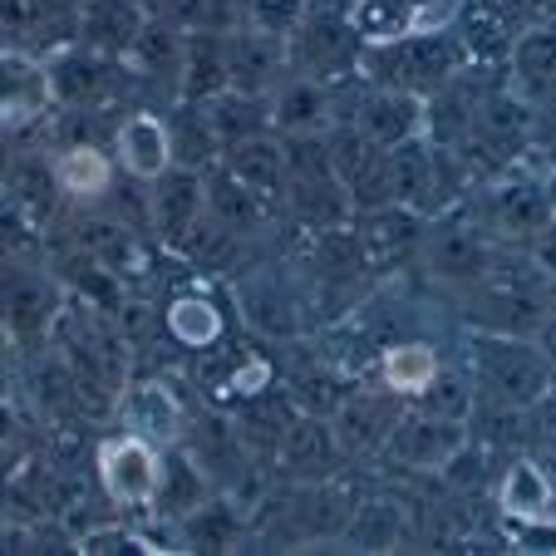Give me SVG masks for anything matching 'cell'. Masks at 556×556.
<instances>
[{
    "instance_id": "cell-1",
    "label": "cell",
    "mask_w": 556,
    "mask_h": 556,
    "mask_svg": "<svg viewBox=\"0 0 556 556\" xmlns=\"http://www.w3.org/2000/svg\"><path fill=\"white\" fill-rule=\"evenodd\" d=\"M472 217L483 222V231L497 247H532L546 242L556 231V207H552V178L536 168L503 163L493 178L472 188Z\"/></svg>"
},
{
    "instance_id": "cell-2",
    "label": "cell",
    "mask_w": 556,
    "mask_h": 556,
    "mask_svg": "<svg viewBox=\"0 0 556 556\" xmlns=\"http://www.w3.org/2000/svg\"><path fill=\"white\" fill-rule=\"evenodd\" d=\"M468 369L483 389V400L497 409H532L556 389V365L536 336H497V330H472L468 336Z\"/></svg>"
},
{
    "instance_id": "cell-3",
    "label": "cell",
    "mask_w": 556,
    "mask_h": 556,
    "mask_svg": "<svg viewBox=\"0 0 556 556\" xmlns=\"http://www.w3.org/2000/svg\"><path fill=\"white\" fill-rule=\"evenodd\" d=\"M369 79L375 85H400L414 94H439L448 79H458L468 54H463L458 35L433 30V35H409V40H389V45H369Z\"/></svg>"
},
{
    "instance_id": "cell-4",
    "label": "cell",
    "mask_w": 556,
    "mask_h": 556,
    "mask_svg": "<svg viewBox=\"0 0 556 556\" xmlns=\"http://www.w3.org/2000/svg\"><path fill=\"white\" fill-rule=\"evenodd\" d=\"M497 256V242L483 231V222L472 217V202L443 207L429 217V237H424L419 266L443 286H478Z\"/></svg>"
},
{
    "instance_id": "cell-5",
    "label": "cell",
    "mask_w": 556,
    "mask_h": 556,
    "mask_svg": "<svg viewBox=\"0 0 556 556\" xmlns=\"http://www.w3.org/2000/svg\"><path fill=\"white\" fill-rule=\"evenodd\" d=\"M163 453L157 443L138 439V433H114V439L99 443L94 453V472H99V488L114 507L124 513H148L157 507V488H163Z\"/></svg>"
},
{
    "instance_id": "cell-6",
    "label": "cell",
    "mask_w": 556,
    "mask_h": 556,
    "mask_svg": "<svg viewBox=\"0 0 556 556\" xmlns=\"http://www.w3.org/2000/svg\"><path fill=\"white\" fill-rule=\"evenodd\" d=\"M355 231H359V252H365L369 281H389V276H400L404 266L424 256L429 217L404 207V202H384V207L355 212Z\"/></svg>"
},
{
    "instance_id": "cell-7",
    "label": "cell",
    "mask_w": 556,
    "mask_h": 556,
    "mask_svg": "<svg viewBox=\"0 0 556 556\" xmlns=\"http://www.w3.org/2000/svg\"><path fill=\"white\" fill-rule=\"evenodd\" d=\"M468 443H472V433H468L463 419H443V414H429V409H409L400 419V429L389 433L384 458L400 463V468H409V472H443Z\"/></svg>"
},
{
    "instance_id": "cell-8",
    "label": "cell",
    "mask_w": 556,
    "mask_h": 556,
    "mask_svg": "<svg viewBox=\"0 0 556 556\" xmlns=\"http://www.w3.org/2000/svg\"><path fill=\"white\" fill-rule=\"evenodd\" d=\"M345 443H340L336 424L330 414H295V424L286 429L281 448H276V472H281L286 483H330L345 463Z\"/></svg>"
},
{
    "instance_id": "cell-9",
    "label": "cell",
    "mask_w": 556,
    "mask_h": 556,
    "mask_svg": "<svg viewBox=\"0 0 556 556\" xmlns=\"http://www.w3.org/2000/svg\"><path fill=\"white\" fill-rule=\"evenodd\" d=\"M409 400H400L394 389H345V400L330 409V424H336L340 443H345L350 458H375L384 453L389 433L400 429V419Z\"/></svg>"
},
{
    "instance_id": "cell-10",
    "label": "cell",
    "mask_w": 556,
    "mask_h": 556,
    "mask_svg": "<svg viewBox=\"0 0 556 556\" xmlns=\"http://www.w3.org/2000/svg\"><path fill=\"white\" fill-rule=\"evenodd\" d=\"M532 128H536V99H527L513 85H493L478 99V118H472V134L463 148H488L503 163H517L522 148L532 143Z\"/></svg>"
},
{
    "instance_id": "cell-11",
    "label": "cell",
    "mask_w": 556,
    "mask_h": 556,
    "mask_svg": "<svg viewBox=\"0 0 556 556\" xmlns=\"http://www.w3.org/2000/svg\"><path fill=\"white\" fill-rule=\"evenodd\" d=\"M350 124H355L369 143L400 148L424 134V124H429V99L414 94V89H400V85H375L355 99Z\"/></svg>"
},
{
    "instance_id": "cell-12",
    "label": "cell",
    "mask_w": 556,
    "mask_h": 556,
    "mask_svg": "<svg viewBox=\"0 0 556 556\" xmlns=\"http://www.w3.org/2000/svg\"><path fill=\"white\" fill-rule=\"evenodd\" d=\"M114 153H118V168H124L128 178L148 182V188L168 168H178L173 124L163 114H153V109H134V114L114 128Z\"/></svg>"
},
{
    "instance_id": "cell-13",
    "label": "cell",
    "mask_w": 556,
    "mask_h": 556,
    "mask_svg": "<svg viewBox=\"0 0 556 556\" xmlns=\"http://www.w3.org/2000/svg\"><path fill=\"white\" fill-rule=\"evenodd\" d=\"M237 305L242 320L266 340H295L305 330V305L301 295L286 286V276L276 271H247L237 281Z\"/></svg>"
},
{
    "instance_id": "cell-14",
    "label": "cell",
    "mask_w": 556,
    "mask_h": 556,
    "mask_svg": "<svg viewBox=\"0 0 556 556\" xmlns=\"http://www.w3.org/2000/svg\"><path fill=\"white\" fill-rule=\"evenodd\" d=\"M340 124L336 94H330L326 79H315L305 70H291L281 85L271 89V128L281 138L291 134H326Z\"/></svg>"
},
{
    "instance_id": "cell-15",
    "label": "cell",
    "mask_w": 556,
    "mask_h": 556,
    "mask_svg": "<svg viewBox=\"0 0 556 556\" xmlns=\"http://www.w3.org/2000/svg\"><path fill=\"white\" fill-rule=\"evenodd\" d=\"M202 217H207V173L178 163L153 182V231L168 247L188 242Z\"/></svg>"
},
{
    "instance_id": "cell-16",
    "label": "cell",
    "mask_w": 556,
    "mask_h": 556,
    "mask_svg": "<svg viewBox=\"0 0 556 556\" xmlns=\"http://www.w3.org/2000/svg\"><path fill=\"white\" fill-rule=\"evenodd\" d=\"M350 21H355L365 45H389V40H409V35L443 30L448 5L443 0H359Z\"/></svg>"
},
{
    "instance_id": "cell-17",
    "label": "cell",
    "mask_w": 556,
    "mask_h": 556,
    "mask_svg": "<svg viewBox=\"0 0 556 556\" xmlns=\"http://www.w3.org/2000/svg\"><path fill=\"white\" fill-rule=\"evenodd\" d=\"M295 64L315 79H345L355 74V64H365V40H359L355 21H315L301 30V45H295Z\"/></svg>"
},
{
    "instance_id": "cell-18",
    "label": "cell",
    "mask_w": 556,
    "mask_h": 556,
    "mask_svg": "<svg viewBox=\"0 0 556 556\" xmlns=\"http://www.w3.org/2000/svg\"><path fill=\"white\" fill-rule=\"evenodd\" d=\"M227 70H231V89L271 99V89L281 85L286 74H291L281 35H276V30H242V35H231V40H227Z\"/></svg>"
},
{
    "instance_id": "cell-19",
    "label": "cell",
    "mask_w": 556,
    "mask_h": 556,
    "mask_svg": "<svg viewBox=\"0 0 556 556\" xmlns=\"http://www.w3.org/2000/svg\"><path fill=\"white\" fill-rule=\"evenodd\" d=\"M222 168L237 173L252 192H262L266 202H286V182H291V163H286V138L276 128L252 134L242 143H231L222 153Z\"/></svg>"
},
{
    "instance_id": "cell-20",
    "label": "cell",
    "mask_w": 556,
    "mask_h": 556,
    "mask_svg": "<svg viewBox=\"0 0 556 556\" xmlns=\"http://www.w3.org/2000/svg\"><path fill=\"white\" fill-rule=\"evenodd\" d=\"M54 94V74L45 64H35L30 54L5 50L0 60V114H5V128H25L50 109Z\"/></svg>"
},
{
    "instance_id": "cell-21",
    "label": "cell",
    "mask_w": 556,
    "mask_h": 556,
    "mask_svg": "<svg viewBox=\"0 0 556 556\" xmlns=\"http://www.w3.org/2000/svg\"><path fill=\"white\" fill-rule=\"evenodd\" d=\"M118 419H124L128 433L157 443V448H173V443H182V429H188L178 394H173L168 384H157V379L128 389L124 400H118Z\"/></svg>"
},
{
    "instance_id": "cell-22",
    "label": "cell",
    "mask_w": 556,
    "mask_h": 556,
    "mask_svg": "<svg viewBox=\"0 0 556 556\" xmlns=\"http://www.w3.org/2000/svg\"><path fill=\"white\" fill-rule=\"evenodd\" d=\"M439 369H443V355H439V345H429V340H389V345L375 355L379 384L394 389V394L409 404L424 400V389L439 379Z\"/></svg>"
},
{
    "instance_id": "cell-23",
    "label": "cell",
    "mask_w": 556,
    "mask_h": 556,
    "mask_svg": "<svg viewBox=\"0 0 556 556\" xmlns=\"http://www.w3.org/2000/svg\"><path fill=\"white\" fill-rule=\"evenodd\" d=\"M497 507L507 522H552L556 517V488L536 458H513L497 478Z\"/></svg>"
},
{
    "instance_id": "cell-24",
    "label": "cell",
    "mask_w": 556,
    "mask_h": 556,
    "mask_svg": "<svg viewBox=\"0 0 556 556\" xmlns=\"http://www.w3.org/2000/svg\"><path fill=\"white\" fill-rule=\"evenodd\" d=\"M389 173H394V202L424 212V217L439 212V153L424 134L389 148Z\"/></svg>"
},
{
    "instance_id": "cell-25",
    "label": "cell",
    "mask_w": 556,
    "mask_h": 556,
    "mask_svg": "<svg viewBox=\"0 0 556 556\" xmlns=\"http://www.w3.org/2000/svg\"><path fill=\"white\" fill-rule=\"evenodd\" d=\"M286 207L301 222L305 231H326V227H345L355 222V198L345 192V182L336 173H320V178H291L286 182Z\"/></svg>"
},
{
    "instance_id": "cell-26",
    "label": "cell",
    "mask_w": 556,
    "mask_h": 556,
    "mask_svg": "<svg viewBox=\"0 0 556 556\" xmlns=\"http://www.w3.org/2000/svg\"><path fill=\"white\" fill-rule=\"evenodd\" d=\"M60 311V286L54 276L30 271V266H11L5 271V326L15 336H40Z\"/></svg>"
},
{
    "instance_id": "cell-27",
    "label": "cell",
    "mask_w": 556,
    "mask_h": 556,
    "mask_svg": "<svg viewBox=\"0 0 556 556\" xmlns=\"http://www.w3.org/2000/svg\"><path fill=\"white\" fill-rule=\"evenodd\" d=\"M163 326H168V340L178 350H192V355H207V350L222 345V330H227V315L212 301L207 291H178L163 311Z\"/></svg>"
},
{
    "instance_id": "cell-28",
    "label": "cell",
    "mask_w": 556,
    "mask_h": 556,
    "mask_svg": "<svg viewBox=\"0 0 556 556\" xmlns=\"http://www.w3.org/2000/svg\"><path fill=\"white\" fill-rule=\"evenodd\" d=\"M276 202H266L262 192H252L237 173H227L217 163V168H207V212L222 222V227H231L237 237H256V231L266 227V217H271Z\"/></svg>"
},
{
    "instance_id": "cell-29",
    "label": "cell",
    "mask_w": 556,
    "mask_h": 556,
    "mask_svg": "<svg viewBox=\"0 0 556 556\" xmlns=\"http://www.w3.org/2000/svg\"><path fill=\"white\" fill-rule=\"evenodd\" d=\"M222 89H231V70H227V40H217V30H202L188 40L182 50V79H178V99L188 104H207Z\"/></svg>"
},
{
    "instance_id": "cell-30",
    "label": "cell",
    "mask_w": 556,
    "mask_h": 556,
    "mask_svg": "<svg viewBox=\"0 0 556 556\" xmlns=\"http://www.w3.org/2000/svg\"><path fill=\"white\" fill-rule=\"evenodd\" d=\"M54 178H60V192L70 202H99L114 188V163L94 143H70L54 157Z\"/></svg>"
},
{
    "instance_id": "cell-31",
    "label": "cell",
    "mask_w": 556,
    "mask_h": 556,
    "mask_svg": "<svg viewBox=\"0 0 556 556\" xmlns=\"http://www.w3.org/2000/svg\"><path fill=\"white\" fill-rule=\"evenodd\" d=\"M340 542H350L355 552H400L404 546V507L389 497H359L350 513Z\"/></svg>"
},
{
    "instance_id": "cell-32",
    "label": "cell",
    "mask_w": 556,
    "mask_h": 556,
    "mask_svg": "<svg viewBox=\"0 0 556 556\" xmlns=\"http://www.w3.org/2000/svg\"><path fill=\"white\" fill-rule=\"evenodd\" d=\"M207 497H212L207 468H202V463L192 458L182 443H173V448L163 453V488H157V507H163V513H173L182 522V517H188L192 507H202Z\"/></svg>"
},
{
    "instance_id": "cell-33",
    "label": "cell",
    "mask_w": 556,
    "mask_h": 556,
    "mask_svg": "<svg viewBox=\"0 0 556 556\" xmlns=\"http://www.w3.org/2000/svg\"><path fill=\"white\" fill-rule=\"evenodd\" d=\"M513 89H522L527 99H542L556 85V25L527 30L513 40Z\"/></svg>"
},
{
    "instance_id": "cell-34",
    "label": "cell",
    "mask_w": 556,
    "mask_h": 556,
    "mask_svg": "<svg viewBox=\"0 0 556 556\" xmlns=\"http://www.w3.org/2000/svg\"><path fill=\"white\" fill-rule=\"evenodd\" d=\"M178 527H182L188 552H231V546L242 542V532H247L237 503H227V497H207V503L192 507Z\"/></svg>"
},
{
    "instance_id": "cell-35",
    "label": "cell",
    "mask_w": 556,
    "mask_h": 556,
    "mask_svg": "<svg viewBox=\"0 0 556 556\" xmlns=\"http://www.w3.org/2000/svg\"><path fill=\"white\" fill-rule=\"evenodd\" d=\"M207 114H212V128H217V138H222V153H227L231 143H242V138L271 128V99L242 94V89H222L217 99H207Z\"/></svg>"
},
{
    "instance_id": "cell-36",
    "label": "cell",
    "mask_w": 556,
    "mask_h": 556,
    "mask_svg": "<svg viewBox=\"0 0 556 556\" xmlns=\"http://www.w3.org/2000/svg\"><path fill=\"white\" fill-rule=\"evenodd\" d=\"M168 124H173V148H178L182 168H198V173L217 168L222 163V138H217V128H212L207 104H188V99H182L178 114H168Z\"/></svg>"
},
{
    "instance_id": "cell-37",
    "label": "cell",
    "mask_w": 556,
    "mask_h": 556,
    "mask_svg": "<svg viewBox=\"0 0 556 556\" xmlns=\"http://www.w3.org/2000/svg\"><path fill=\"white\" fill-rule=\"evenodd\" d=\"M50 74H54V94L64 99V104H74V109H85V104H94L99 94L109 89V74H104V60L99 54H64L60 64H50Z\"/></svg>"
},
{
    "instance_id": "cell-38",
    "label": "cell",
    "mask_w": 556,
    "mask_h": 556,
    "mask_svg": "<svg viewBox=\"0 0 556 556\" xmlns=\"http://www.w3.org/2000/svg\"><path fill=\"white\" fill-rule=\"evenodd\" d=\"M5 188H11V202L21 212H30L35 222L45 217V212H54V192H60V178H54V163H45V157H21L11 168V178H5Z\"/></svg>"
},
{
    "instance_id": "cell-39",
    "label": "cell",
    "mask_w": 556,
    "mask_h": 556,
    "mask_svg": "<svg viewBox=\"0 0 556 556\" xmlns=\"http://www.w3.org/2000/svg\"><path fill=\"white\" fill-rule=\"evenodd\" d=\"M478 379H472V369L463 375V369H448L443 365L439 369V379H433L429 389H424V400H419V409H429V414H443V419H463V424H472V414H478Z\"/></svg>"
},
{
    "instance_id": "cell-40",
    "label": "cell",
    "mask_w": 556,
    "mask_h": 556,
    "mask_svg": "<svg viewBox=\"0 0 556 556\" xmlns=\"http://www.w3.org/2000/svg\"><path fill=\"white\" fill-rule=\"evenodd\" d=\"M247 237H237L231 227H222L217 217H202L198 227H192V237L182 242V252L192 256L198 266H207V271H227V266H237V252H242Z\"/></svg>"
},
{
    "instance_id": "cell-41",
    "label": "cell",
    "mask_w": 556,
    "mask_h": 556,
    "mask_svg": "<svg viewBox=\"0 0 556 556\" xmlns=\"http://www.w3.org/2000/svg\"><path fill=\"white\" fill-rule=\"evenodd\" d=\"M271 379H276V369L266 355H237L227 365V375L212 384V394H217L222 404H247V400H256L262 389H271Z\"/></svg>"
},
{
    "instance_id": "cell-42",
    "label": "cell",
    "mask_w": 556,
    "mask_h": 556,
    "mask_svg": "<svg viewBox=\"0 0 556 556\" xmlns=\"http://www.w3.org/2000/svg\"><path fill=\"white\" fill-rule=\"evenodd\" d=\"M74 552H85V556H118V552H168V546H157L153 536L134 532V527H124V522H104V527L79 532Z\"/></svg>"
},
{
    "instance_id": "cell-43",
    "label": "cell",
    "mask_w": 556,
    "mask_h": 556,
    "mask_svg": "<svg viewBox=\"0 0 556 556\" xmlns=\"http://www.w3.org/2000/svg\"><path fill=\"white\" fill-rule=\"evenodd\" d=\"M536 345H542V350H546V359H552V365H556V311L546 315V326L536 330Z\"/></svg>"
},
{
    "instance_id": "cell-44",
    "label": "cell",
    "mask_w": 556,
    "mask_h": 556,
    "mask_svg": "<svg viewBox=\"0 0 556 556\" xmlns=\"http://www.w3.org/2000/svg\"><path fill=\"white\" fill-rule=\"evenodd\" d=\"M546 157H552V168H556V138H552V143H546Z\"/></svg>"
},
{
    "instance_id": "cell-45",
    "label": "cell",
    "mask_w": 556,
    "mask_h": 556,
    "mask_svg": "<svg viewBox=\"0 0 556 556\" xmlns=\"http://www.w3.org/2000/svg\"><path fill=\"white\" fill-rule=\"evenodd\" d=\"M552 207H556V173H552Z\"/></svg>"
}]
</instances>
